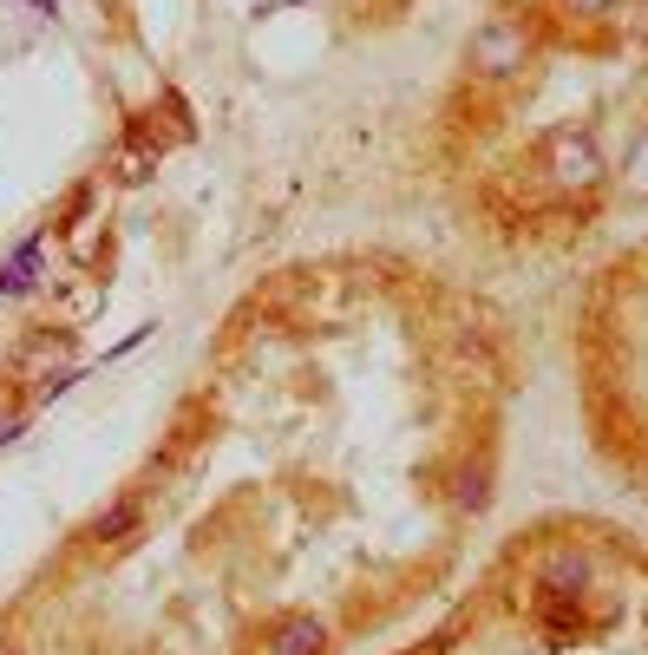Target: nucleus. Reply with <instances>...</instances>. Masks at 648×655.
Here are the masks:
<instances>
[{"label":"nucleus","mask_w":648,"mask_h":655,"mask_svg":"<svg viewBox=\"0 0 648 655\" xmlns=\"http://www.w3.org/2000/svg\"><path fill=\"white\" fill-rule=\"evenodd\" d=\"M33 289H39V236L20 243L13 262H0V295H33Z\"/></svg>","instance_id":"0eeeda50"},{"label":"nucleus","mask_w":648,"mask_h":655,"mask_svg":"<svg viewBox=\"0 0 648 655\" xmlns=\"http://www.w3.org/2000/svg\"><path fill=\"white\" fill-rule=\"evenodd\" d=\"M525 59H531V33H525V20H511V13L485 20V26L466 39V66L485 72V79H511Z\"/></svg>","instance_id":"f257e3e1"},{"label":"nucleus","mask_w":648,"mask_h":655,"mask_svg":"<svg viewBox=\"0 0 648 655\" xmlns=\"http://www.w3.org/2000/svg\"><path fill=\"white\" fill-rule=\"evenodd\" d=\"M138 525H144V505H138V499H125V505H111V512H98L85 538H92V545H125V538H131Z\"/></svg>","instance_id":"39448f33"},{"label":"nucleus","mask_w":648,"mask_h":655,"mask_svg":"<svg viewBox=\"0 0 648 655\" xmlns=\"http://www.w3.org/2000/svg\"><path fill=\"white\" fill-rule=\"evenodd\" d=\"M262 655H328V623L321 617H282V623H269Z\"/></svg>","instance_id":"7ed1b4c3"},{"label":"nucleus","mask_w":648,"mask_h":655,"mask_svg":"<svg viewBox=\"0 0 648 655\" xmlns=\"http://www.w3.org/2000/svg\"><path fill=\"white\" fill-rule=\"evenodd\" d=\"M544 171H551L557 190H584V197L610 177V164H603V151H597L590 131H551L544 138Z\"/></svg>","instance_id":"f03ea898"},{"label":"nucleus","mask_w":648,"mask_h":655,"mask_svg":"<svg viewBox=\"0 0 648 655\" xmlns=\"http://www.w3.org/2000/svg\"><path fill=\"white\" fill-rule=\"evenodd\" d=\"M629 184L648 190V131H636V144H629Z\"/></svg>","instance_id":"6e6552de"},{"label":"nucleus","mask_w":648,"mask_h":655,"mask_svg":"<svg viewBox=\"0 0 648 655\" xmlns=\"http://www.w3.org/2000/svg\"><path fill=\"white\" fill-rule=\"evenodd\" d=\"M629 39L648 46V0H643V7H629Z\"/></svg>","instance_id":"9d476101"},{"label":"nucleus","mask_w":648,"mask_h":655,"mask_svg":"<svg viewBox=\"0 0 648 655\" xmlns=\"http://www.w3.org/2000/svg\"><path fill=\"white\" fill-rule=\"evenodd\" d=\"M282 7H302V0H282Z\"/></svg>","instance_id":"9b49d317"},{"label":"nucleus","mask_w":648,"mask_h":655,"mask_svg":"<svg viewBox=\"0 0 648 655\" xmlns=\"http://www.w3.org/2000/svg\"><path fill=\"white\" fill-rule=\"evenodd\" d=\"M538 590L544 597H584L590 590V558L584 551H551L544 571H538Z\"/></svg>","instance_id":"20e7f679"},{"label":"nucleus","mask_w":648,"mask_h":655,"mask_svg":"<svg viewBox=\"0 0 648 655\" xmlns=\"http://www.w3.org/2000/svg\"><path fill=\"white\" fill-rule=\"evenodd\" d=\"M452 505H459V512H485V505H492V466H485V459L459 466V479H452Z\"/></svg>","instance_id":"423d86ee"},{"label":"nucleus","mask_w":648,"mask_h":655,"mask_svg":"<svg viewBox=\"0 0 648 655\" xmlns=\"http://www.w3.org/2000/svg\"><path fill=\"white\" fill-rule=\"evenodd\" d=\"M564 13H577V20H603V13H616L623 0H557Z\"/></svg>","instance_id":"1a4fd4ad"}]
</instances>
